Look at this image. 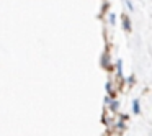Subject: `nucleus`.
<instances>
[{
	"mask_svg": "<svg viewBox=\"0 0 152 136\" xmlns=\"http://www.w3.org/2000/svg\"><path fill=\"white\" fill-rule=\"evenodd\" d=\"M119 107H121L119 100H116L115 97H113L111 102L108 103V112H110V113H113V115H116V113H118V110H119Z\"/></svg>",
	"mask_w": 152,
	"mask_h": 136,
	"instance_id": "f257e3e1",
	"label": "nucleus"
},
{
	"mask_svg": "<svg viewBox=\"0 0 152 136\" xmlns=\"http://www.w3.org/2000/svg\"><path fill=\"white\" fill-rule=\"evenodd\" d=\"M123 30L124 31H131V20H129V17H126V15H123Z\"/></svg>",
	"mask_w": 152,
	"mask_h": 136,
	"instance_id": "f03ea898",
	"label": "nucleus"
},
{
	"mask_svg": "<svg viewBox=\"0 0 152 136\" xmlns=\"http://www.w3.org/2000/svg\"><path fill=\"white\" fill-rule=\"evenodd\" d=\"M132 113L134 115H141V103H139L137 99L132 100Z\"/></svg>",
	"mask_w": 152,
	"mask_h": 136,
	"instance_id": "7ed1b4c3",
	"label": "nucleus"
},
{
	"mask_svg": "<svg viewBox=\"0 0 152 136\" xmlns=\"http://www.w3.org/2000/svg\"><path fill=\"white\" fill-rule=\"evenodd\" d=\"M102 66H103V67H106V69H113V64H110V57H108V54H103V57H102Z\"/></svg>",
	"mask_w": 152,
	"mask_h": 136,
	"instance_id": "20e7f679",
	"label": "nucleus"
},
{
	"mask_svg": "<svg viewBox=\"0 0 152 136\" xmlns=\"http://www.w3.org/2000/svg\"><path fill=\"white\" fill-rule=\"evenodd\" d=\"M115 67H116V74H118V77H123V61L121 59L116 61Z\"/></svg>",
	"mask_w": 152,
	"mask_h": 136,
	"instance_id": "39448f33",
	"label": "nucleus"
},
{
	"mask_svg": "<svg viewBox=\"0 0 152 136\" xmlns=\"http://www.w3.org/2000/svg\"><path fill=\"white\" fill-rule=\"evenodd\" d=\"M115 128L118 129V131H124V129H126V123L123 121V120H119V121L115 123Z\"/></svg>",
	"mask_w": 152,
	"mask_h": 136,
	"instance_id": "423d86ee",
	"label": "nucleus"
},
{
	"mask_svg": "<svg viewBox=\"0 0 152 136\" xmlns=\"http://www.w3.org/2000/svg\"><path fill=\"white\" fill-rule=\"evenodd\" d=\"M105 89H106V93H108V95L115 97V92H113V85H111V82H106V84H105Z\"/></svg>",
	"mask_w": 152,
	"mask_h": 136,
	"instance_id": "0eeeda50",
	"label": "nucleus"
},
{
	"mask_svg": "<svg viewBox=\"0 0 152 136\" xmlns=\"http://www.w3.org/2000/svg\"><path fill=\"white\" fill-rule=\"evenodd\" d=\"M108 23L111 25V26H115V25H116V15L115 13H110L108 15Z\"/></svg>",
	"mask_w": 152,
	"mask_h": 136,
	"instance_id": "6e6552de",
	"label": "nucleus"
},
{
	"mask_svg": "<svg viewBox=\"0 0 152 136\" xmlns=\"http://www.w3.org/2000/svg\"><path fill=\"white\" fill-rule=\"evenodd\" d=\"M126 82H128V85H132V84L136 82V77L134 76H129L128 79H126Z\"/></svg>",
	"mask_w": 152,
	"mask_h": 136,
	"instance_id": "1a4fd4ad",
	"label": "nucleus"
},
{
	"mask_svg": "<svg viewBox=\"0 0 152 136\" xmlns=\"http://www.w3.org/2000/svg\"><path fill=\"white\" fill-rule=\"evenodd\" d=\"M126 5H128V8H129V10H134V5H132V2H131V0H126Z\"/></svg>",
	"mask_w": 152,
	"mask_h": 136,
	"instance_id": "9d476101",
	"label": "nucleus"
},
{
	"mask_svg": "<svg viewBox=\"0 0 152 136\" xmlns=\"http://www.w3.org/2000/svg\"><path fill=\"white\" fill-rule=\"evenodd\" d=\"M129 115H119V120H123V121H128Z\"/></svg>",
	"mask_w": 152,
	"mask_h": 136,
	"instance_id": "9b49d317",
	"label": "nucleus"
}]
</instances>
